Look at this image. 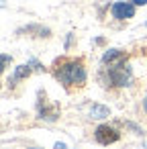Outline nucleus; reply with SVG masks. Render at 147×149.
<instances>
[{
    "instance_id": "f257e3e1",
    "label": "nucleus",
    "mask_w": 147,
    "mask_h": 149,
    "mask_svg": "<svg viewBox=\"0 0 147 149\" xmlns=\"http://www.w3.org/2000/svg\"><path fill=\"white\" fill-rule=\"evenodd\" d=\"M53 76L55 80L63 86V88H74V86H84L86 80H88V74H86V68H84V61L78 57H61L59 61H55L53 65Z\"/></svg>"
},
{
    "instance_id": "f03ea898",
    "label": "nucleus",
    "mask_w": 147,
    "mask_h": 149,
    "mask_svg": "<svg viewBox=\"0 0 147 149\" xmlns=\"http://www.w3.org/2000/svg\"><path fill=\"white\" fill-rule=\"evenodd\" d=\"M106 72V86H114V88H125V86H131L133 82V70L131 65L125 61V63H116V65H108L104 68Z\"/></svg>"
},
{
    "instance_id": "7ed1b4c3",
    "label": "nucleus",
    "mask_w": 147,
    "mask_h": 149,
    "mask_svg": "<svg viewBox=\"0 0 147 149\" xmlns=\"http://www.w3.org/2000/svg\"><path fill=\"white\" fill-rule=\"evenodd\" d=\"M37 114H39V118L49 120V123H53V120L59 116L57 106H53V104H49V102H47L45 92H39V98H37Z\"/></svg>"
},
{
    "instance_id": "20e7f679",
    "label": "nucleus",
    "mask_w": 147,
    "mask_h": 149,
    "mask_svg": "<svg viewBox=\"0 0 147 149\" xmlns=\"http://www.w3.org/2000/svg\"><path fill=\"white\" fill-rule=\"evenodd\" d=\"M94 139L100 145H112V143H116L121 139V133L110 125H98L96 131H94Z\"/></svg>"
},
{
    "instance_id": "39448f33",
    "label": "nucleus",
    "mask_w": 147,
    "mask_h": 149,
    "mask_svg": "<svg viewBox=\"0 0 147 149\" xmlns=\"http://www.w3.org/2000/svg\"><path fill=\"white\" fill-rule=\"evenodd\" d=\"M110 13H112V19L116 21H127V19H133L135 17V4L131 2H114L110 6Z\"/></svg>"
},
{
    "instance_id": "423d86ee",
    "label": "nucleus",
    "mask_w": 147,
    "mask_h": 149,
    "mask_svg": "<svg viewBox=\"0 0 147 149\" xmlns=\"http://www.w3.org/2000/svg\"><path fill=\"white\" fill-rule=\"evenodd\" d=\"M127 61V53L123 49H108L104 55H102V65L108 68V65H116V63H125Z\"/></svg>"
},
{
    "instance_id": "0eeeda50",
    "label": "nucleus",
    "mask_w": 147,
    "mask_h": 149,
    "mask_svg": "<svg viewBox=\"0 0 147 149\" xmlns=\"http://www.w3.org/2000/svg\"><path fill=\"white\" fill-rule=\"evenodd\" d=\"M17 33H19V35H21V33H29V35H33V37H49V35H51V31H49L47 27H41V25H27V27L19 29Z\"/></svg>"
},
{
    "instance_id": "6e6552de",
    "label": "nucleus",
    "mask_w": 147,
    "mask_h": 149,
    "mask_svg": "<svg viewBox=\"0 0 147 149\" xmlns=\"http://www.w3.org/2000/svg\"><path fill=\"white\" fill-rule=\"evenodd\" d=\"M110 114V108L104 106V104H98V102H92L88 106V116L90 118H106Z\"/></svg>"
},
{
    "instance_id": "1a4fd4ad",
    "label": "nucleus",
    "mask_w": 147,
    "mask_h": 149,
    "mask_svg": "<svg viewBox=\"0 0 147 149\" xmlns=\"http://www.w3.org/2000/svg\"><path fill=\"white\" fill-rule=\"evenodd\" d=\"M33 72V68L29 65V63H25V65H19V68H15V74H13V78H8V86H15L17 82H21V80H25L29 74Z\"/></svg>"
},
{
    "instance_id": "9d476101",
    "label": "nucleus",
    "mask_w": 147,
    "mask_h": 149,
    "mask_svg": "<svg viewBox=\"0 0 147 149\" xmlns=\"http://www.w3.org/2000/svg\"><path fill=\"white\" fill-rule=\"evenodd\" d=\"M131 2H133L135 6H145V4H147V0H131Z\"/></svg>"
},
{
    "instance_id": "9b49d317",
    "label": "nucleus",
    "mask_w": 147,
    "mask_h": 149,
    "mask_svg": "<svg viewBox=\"0 0 147 149\" xmlns=\"http://www.w3.org/2000/svg\"><path fill=\"white\" fill-rule=\"evenodd\" d=\"M8 61H10V57H8V55H6V53H4V55H2V65H4V68H6V65H8Z\"/></svg>"
},
{
    "instance_id": "f8f14e48",
    "label": "nucleus",
    "mask_w": 147,
    "mask_h": 149,
    "mask_svg": "<svg viewBox=\"0 0 147 149\" xmlns=\"http://www.w3.org/2000/svg\"><path fill=\"white\" fill-rule=\"evenodd\" d=\"M53 149H68V147H65V143H55Z\"/></svg>"
},
{
    "instance_id": "ddd939ff",
    "label": "nucleus",
    "mask_w": 147,
    "mask_h": 149,
    "mask_svg": "<svg viewBox=\"0 0 147 149\" xmlns=\"http://www.w3.org/2000/svg\"><path fill=\"white\" fill-rule=\"evenodd\" d=\"M143 110L147 112V92H145V96H143Z\"/></svg>"
},
{
    "instance_id": "4468645a",
    "label": "nucleus",
    "mask_w": 147,
    "mask_h": 149,
    "mask_svg": "<svg viewBox=\"0 0 147 149\" xmlns=\"http://www.w3.org/2000/svg\"><path fill=\"white\" fill-rule=\"evenodd\" d=\"M31 149H37V147H31Z\"/></svg>"
}]
</instances>
